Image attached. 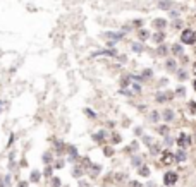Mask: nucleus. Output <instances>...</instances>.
<instances>
[{"label": "nucleus", "mask_w": 196, "mask_h": 187, "mask_svg": "<svg viewBox=\"0 0 196 187\" xmlns=\"http://www.w3.org/2000/svg\"><path fill=\"white\" fill-rule=\"evenodd\" d=\"M181 40H182V43H186V45H193V43L196 41V33L191 31V29H186V31H182V34H181Z\"/></svg>", "instance_id": "nucleus-1"}, {"label": "nucleus", "mask_w": 196, "mask_h": 187, "mask_svg": "<svg viewBox=\"0 0 196 187\" xmlns=\"http://www.w3.org/2000/svg\"><path fill=\"white\" fill-rule=\"evenodd\" d=\"M164 182L167 184V185H172V184H175L177 182V175H175L174 172H167L164 177Z\"/></svg>", "instance_id": "nucleus-2"}, {"label": "nucleus", "mask_w": 196, "mask_h": 187, "mask_svg": "<svg viewBox=\"0 0 196 187\" xmlns=\"http://www.w3.org/2000/svg\"><path fill=\"white\" fill-rule=\"evenodd\" d=\"M174 160H175V156L172 155L170 151H165L164 155H162V163H164V165H170Z\"/></svg>", "instance_id": "nucleus-3"}, {"label": "nucleus", "mask_w": 196, "mask_h": 187, "mask_svg": "<svg viewBox=\"0 0 196 187\" xmlns=\"http://www.w3.org/2000/svg\"><path fill=\"white\" fill-rule=\"evenodd\" d=\"M189 143H191V139L188 137L186 134H181V136H179V141H177V144H179L181 148H184V146H188Z\"/></svg>", "instance_id": "nucleus-4"}, {"label": "nucleus", "mask_w": 196, "mask_h": 187, "mask_svg": "<svg viewBox=\"0 0 196 187\" xmlns=\"http://www.w3.org/2000/svg\"><path fill=\"white\" fill-rule=\"evenodd\" d=\"M170 4H172V2H169V0H162V2H160V7H162V9H170Z\"/></svg>", "instance_id": "nucleus-5"}, {"label": "nucleus", "mask_w": 196, "mask_h": 187, "mask_svg": "<svg viewBox=\"0 0 196 187\" xmlns=\"http://www.w3.org/2000/svg\"><path fill=\"white\" fill-rule=\"evenodd\" d=\"M175 160L184 161L186 160V153H184V151H179V153H177V156H175Z\"/></svg>", "instance_id": "nucleus-6"}, {"label": "nucleus", "mask_w": 196, "mask_h": 187, "mask_svg": "<svg viewBox=\"0 0 196 187\" xmlns=\"http://www.w3.org/2000/svg\"><path fill=\"white\" fill-rule=\"evenodd\" d=\"M153 24H155L157 27H164V26H165V21H160V19H158V21H155Z\"/></svg>", "instance_id": "nucleus-7"}, {"label": "nucleus", "mask_w": 196, "mask_h": 187, "mask_svg": "<svg viewBox=\"0 0 196 187\" xmlns=\"http://www.w3.org/2000/svg\"><path fill=\"white\" fill-rule=\"evenodd\" d=\"M189 108H191V112H193V113H196V103L194 102L189 103Z\"/></svg>", "instance_id": "nucleus-8"}, {"label": "nucleus", "mask_w": 196, "mask_h": 187, "mask_svg": "<svg viewBox=\"0 0 196 187\" xmlns=\"http://www.w3.org/2000/svg\"><path fill=\"white\" fill-rule=\"evenodd\" d=\"M165 118H167V120H170V118H172V112H170V110H167V112H165V115H164Z\"/></svg>", "instance_id": "nucleus-9"}, {"label": "nucleus", "mask_w": 196, "mask_h": 187, "mask_svg": "<svg viewBox=\"0 0 196 187\" xmlns=\"http://www.w3.org/2000/svg\"><path fill=\"white\" fill-rule=\"evenodd\" d=\"M52 185H53V187H58V185H60V180H58V179H53V180H52Z\"/></svg>", "instance_id": "nucleus-10"}, {"label": "nucleus", "mask_w": 196, "mask_h": 187, "mask_svg": "<svg viewBox=\"0 0 196 187\" xmlns=\"http://www.w3.org/2000/svg\"><path fill=\"white\" fill-rule=\"evenodd\" d=\"M31 179H33V180H36V179H40V173H38V172H33Z\"/></svg>", "instance_id": "nucleus-11"}, {"label": "nucleus", "mask_w": 196, "mask_h": 187, "mask_svg": "<svg viewBox=\"0 0 196 187\" xmlns=\"http://www.w3.org/2000/svg\"><path fill=\"white\" fill-rule=\"evenodd\" d=\"M148 173H150V170H146V166H143V170H141V175H145V177H146Z\"/></svg>", "instance_id": "nucleus-12"}, {"label": "nucleus", "mask_w": 196, "mask_h": 187, "mask_svg": "<svg viewBox=\"0 0 196 187\" xmlns=\"http://www.w3.org/2000/svg\"><path fill=\"white\" fill-rule=\"evenodd\" d=\"M167 67H169V69H174V67H175V64L172 62V60H170V62H167Z\"/></svg>", "instance_id": "nucleus-13"}, {"label": "nucleus", "mask_w": 196, "mask_h": 187, "mask_svg": "<svg viewBox=\"0 0 196 187\" xmlns=\"http://www.w3.org/2000/svg\"><path fill=\"white\" fill-rule=\"evenodd\" d=\"M172 50H174V53H181V52H182V50H181V47H174Z\"/></svg>", "instance_id": "nucleus-14"}, {"label": "nucleus", "mask_w": 196, "mask_h": 187, "mask_svg": "<svg viewBox=\"0 0 196 187\" xmlns=\"http://www.w3.org/2000/svg\"><path fill=\"white\" fill-rule=\"evenodd\" d=\"M105 155H107V156L112 155V148H105Z\"/></svg>", "instance_id": "nucleus-15"}, {"label": "nucleus", "mask_w": 196, "mask_h": 187, "mask_svg": "<svg viewBox=\"0 0 196 187\" xmlns=\"http://www.w3.org/2000/svg\"><path fill=\"white\" fill-rule=\"evenodd\" d=\"M139 36H141V38H143V40H145V38L148 36V34H146V33H145V31H141V33H139Z\"/></svg>", "instance_id": "nucleus-16"}, {"label": "nucleus", "mask_w": 196, "mask_h": 187, "mask_svg": "<svg viewBox=\"0 0 196 187\" xmlns=\"http://www.w3.org/2000/svg\"><path fill=\"white\" fill-rule=\"evenodd\" d=\"M131 187H141V185H139L138 182H133V184H131Z\"/></svg>", "instance_id": "nucleus-17"}, {"label": "nucleus", "mask_w": 196, "mask_h": 187, "mask_svg": "<svg viewBox=\"0 0 196 187\" xmlns=\"http://www.w3.org/2000/svg\"><path fill=\"white\" fill-rule=\"evenodd\" d=\"M19 187H28V184H26V182H22V184H21Z\"/></svg>", "instance_id": "nucleus-18"}, {"label": "nucleus", "mask_w": 196, "mask_h": 187, "mask_svg": "<svg viewBox=\"0 0 196 187\" xmlns=\"http://www.w3.org/2000/svg\"><path fill=\"white\" fill-rule=\"evenodd\" d=\"M194 74H196V64H194Z\"/></svg>", "instance_id": "nucleus-19"}, {"label": "nucleus", "mask_w": 196, "mask_h": 187, "mask_svg": "<svg viewBox=\"0 0 196 187\" xmlns=\"http://www.w3.org/2000/svg\"><path fill=\"white\" fill-rule=\"evenodd\" d=\"M194 89H196V81H194Z\"/></svg>", "instance_id": "nucleus-20"}]
</instances>
